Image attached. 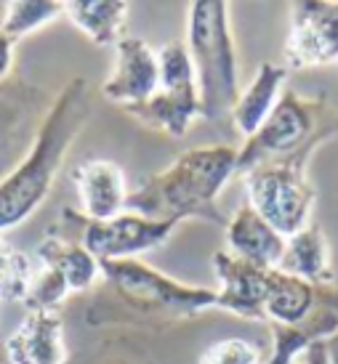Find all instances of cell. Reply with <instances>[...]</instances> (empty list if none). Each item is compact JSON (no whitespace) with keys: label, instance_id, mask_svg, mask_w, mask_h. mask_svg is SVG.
Wrapping results in <instances>:
<instances>
[{"label":"cell","instance_id":"16","mask_svg":"<svg viewBox=\"0 0 338 364\" xmlns=\"http://www.w3.org/2000/svg\"><path fill=\"white\" fill-rule=\"evenodd\" d=\"M277 272L298 277L315 287H333L336 274L330 266V245L325 232L319 226H307L293 237H287Z\"/></svg>","mask_w":338,"mask_h":364},{"label":"cell","instance_id":"7","mask_svg":"<svg viewBox=\"0 0 338 364\" xmlns=\"http://www.w3.org/2000/svg\"><path fill=\"white\" fill-rule=\"evenodd\" d=\"M160 64V88L144 104L128 107V114L160 131L171 139H184L192 122L200 117V93H197L195 67L184 43H165L157 51Z\"/></svg>","mask_w":338,"mask_h":364},{"label":"cell","instance_id":"3","mask_svg":"<svg viewBox=\"0 0 338 364\" xmlns=\"http://www.w3.org/2000/svg\"><path fill=\"white\" fill-rule=\"evenodd\" d=\"M186 53L195 67L200 117L218 122L240 99L235 38L229 30V3L195 0L186 6Z\"/></svg>","mask_w":338,"mask_h":364},{"label":"cell","instance_id":"15","mask_svg":"<svg viewBox=\"0 0 338 364\" xmlns=\"http://www.w3.org/2000/svg\"><path fill=\"white\" fill-rule=\"evenodd\" d=\"M38 261H41V269L56 274L70 287V293H83L93 287L96 277L102 274L99 261L80 242H75L67 234H59L56 229H51L41 240Z\"/></svg>","mask_w":338,"mask_h":364},{"label":"cell","instance_id":"22","mask_svg":"<svg viewBox=\"0 0 338 364\" xmlns=\"http://www.w3.org/2000/svg\"><path fill=\"white\" fill-rule=\"evenodd\" d=\"M200 364H261V348L245 338H224L205 348Z\"/></svg>","mask_w":338,"mask_h":364},{"label":"cell","instance_id":"1","mask_svg":"<svg viewBox=\"0 0 338 364\" xmlns=\"http://www.w3.org/2000/svg\"><path fill=\"white\" fill-rule=\"evenodd\" d=\"M88 114V85L83 77H75L56 96L24 160L6 178H0V234L24 223L48 200L64 157L80 136Z\"/></svg>","mask_w":338,"mask_h":364},{"label":"cell","instance_id":"21","mask_svg":"<svg viewBox=\"0 0 338 364\" xmlns=\"http://www.w3.org/2000/svg\"><path fill=\"white\" fill-rule=\"evenodd\" d=\"M32 279H35L32 258L11 247L0 234V304H24Z\"/></svg>","mask_w":338,"mask_h":364},{"label":"cell","instance_id":"9","mask_svg":"<svg viewBox=\"0 0 338 364\" xmlns=\"http://www.w3.org/2000/svg\"><path fill=\"white\" fill-rule=\"evenodd\" d=\"M338 61V0L290 3L285 67L307 70Z\"/></svg>","mask_w":338,"mask_h":364},{"label":"cell","instance_id":"23","mask_svg":"<svg viewBox=\"0 0 338 364\" xmlns=\"http://www.w3.org/2000/svg\"><path fill=\"white\" fill-rule=\"evenodd\" d=\"M14 46L16 43L11 41L6 32H0V82L9 77L11 64H14Z\"/></svg>","mask_w":338,"mask_h":364},{"label":"cell","instance_id":"2","mask_svg":"<svg viewBox=\"0 0 338 364\" xmlns=\"http://www.w3.org/2000/svg\"><path fill=\"white\" fill-rule=\"evenodd\" d=\"M237 173V149L232 146H197L176 157L165 171L128 192L125 208L152 221L179 223L186 218L224 223L216 200L226 181Z\"/></svg>","mask_w":338,"mask_h":364},{"label":"cell","instance_id":"8","mask_svg":"<svg viewBox=\"0 0 338 364\" xmlns=\"http://www.w3.org/2000/svg\"><path fill=\"white\" fill-rule=\"evenodd\" d=\"M67 218L75 221V229H80V245L99 263L136 258L163 245L176 229L171 221H152L131 210L110 221H88L80 213H67Z\"/></svg>","mask_w":338,"mask_h":364},{"label":"cell","instance_id":"10","mask_svg":"<svg viewBox=\"0 0 338 364\" xmlns=\"http://www.w3.org/2000/svg\"><path fill=\"white\" fill-rule=\"evenodd\" d=\"M160 88V64L154 51L144 38L125 35L115 46V67L102 85V96L117 107H136L152 99Z\"/></svg>","mask_w":338,"mask_h":364},{"label":"cell","instance_id":"6","mask_svg":"<svg viewBox=\"0 0 338 364\" xmlns=\"http://www.w3.org/2000/svg\"><path fill=\"white\" fill-rule=\"evenodd\" d=\"M99 269L104 279L112 284L117 298L142 314H165V316L186 319L218 306L216 290L179 282L174 277L142 263L139 258L102 261Z\"/></svg>","mask_w":338,"mask_h":364},{"label":"cell","instance_id":"12","mask_svg":"<svg viewBox=\"0 0 338 364\" xmlns=\"http://www.w3.org/2000/svg\"><path fill=\"white\" fill-rule=\"evenodd\" d=\"M72 183L80 200V215L88 221H110L128 203L123 168L112 160L83 162L72 171Z\"/></svg>","mask_w":338,"mask_h":364},{"label":"cell","instance_id":"11","mask_svg":"<svg viewBox=\"0 0 338 364\" xmlns=\"http://www.w3.org/2000/svg\"><path fill=\"white\" fill-rule=\"evenodd\" d=\"M213 272L218 279L216 298L221 311H229L243 319L264 322V298H267V269L243 261L229 250L213 255Z\"/></svg>","mask_w":338,"mask_h":364},{"label":"cell","instance_id":"19","mask_svg":"<svg viewBox=\"0 0 338 364\" xmlns=\"http://www.w3.org/2000/svg\"><path fill=\"white\" fill-rule=\"evenodd\" d=\"M131 3L125 0H64V16L93 43L117 46L125 38Z\"/></svg>","mask_w":338,"mask_h":364},{"label":"cell","instance_id":"14","mask_svg":"<svg viewBox=\"0 0 338 364\" xmlns=\"http://www.w3.org/2000/svg\"><path fill=\"white\" fill-rule=\"evenodd\" d=\"M285 237L275 232L250 205L237 208L226 223V250L258 269H277L285 253Z\"/></svg>","mask_w":338,"mask_h":364},{"label":"cell","instance_id":"17","mask_svg":"<svg viewBox=\"0 0 338 364\" xmlns=\"http://www.w3.org/2000/svg\"><path fill=\"white\" fill-rule=\"evenodd\" d=\"M287 77V67L285 64H277V61H264L258 67L256 77L250 80L245 91L240 93L235 109H232V122L235 128L245 139H250L253 133L261 128V122L269 117V112L275 109V104L280 102L282 96V85H285Z\"/></svg>","mask_w":338,"mask_h":364},{"label":"cell","instance_id":"18","mask_svg":"<svg viewBox=\"0 0 338 364\" xmlns=\"http://www.w3.org/2000/svg\"><path fill=\"white\" fill-rule=\"evenodd\" d=\"M319 301V287L304 282L285 272L269 269L267 298H264V322L296 327L315 311Z\"/></svg>","mask_w":338,"mask_h":364},{"label":"cell","instance_id":"13","mask_svg":"<svg viewBox=\"0 0 338 364\" xmlns=\"http://www.w3.org/2000/svg\"><path fill=\"white\" fill-rule=\"evenodd\" d=\"M9 364H64L67 341L59 311H27L6 338Z\"/></svg>","mask_w":338,"mask_h":364},{"label":"cell","instance_id":"24","mask_svg":"<svg viewBox=\"0 0 338 364\" xmlns=\"http://www.w3.org/2000/svg\"><path fill=\"white\" fill-rule=\"evenodd\" d=\"M325 351H328V362L330 364H338V333L333 338L325 341Z\"/></svg>","mask_w":338,"mask_h":364},{"label":"cell","instance_id":"4","mask_svg":"<svg viewBox=\"0 0 338 364\" xmlns=\"http://www.w3.org/2000/svg\"><path fill=\"white\" fill-rule=\"evenodd\" d=\"M338 133V109L328 99H304L282 91L275 109L261 122L245 146L237 152V173H248L261 162L282 160L304 149H319Z\"/></svg>","mask_w":338,"mask_h":364},{"label":"cell","instance_id":"5","mask_svg":"<svg viewBox=\"0 0 338 364\" xmlns=\"http://www.w3.org/2000/svg\"><path fill=\"white\" fill-rule=\"evenodd\" d=\"M315 152L317 149H304L282 160L261 162L243 173L248 205L285 240L309 226L317 192L309 181L307 165Z\"/></svg>","mask_w":338,"mask_h":364},{"label":"cell","instance_id":"20","mask_svg":"<svg viewBox=\"0 0 338 364\" xmlns=\"http://www.w3.org/2000/svg\"><path fill=\"white\" fill-rule=\"evenodd\" d=\"M59 16H64L62 0H9L0 32H6L14 43H19L24 35L41 30Z\"/></svg>","mask_w":338,"mask_h":364}]
</instances>
